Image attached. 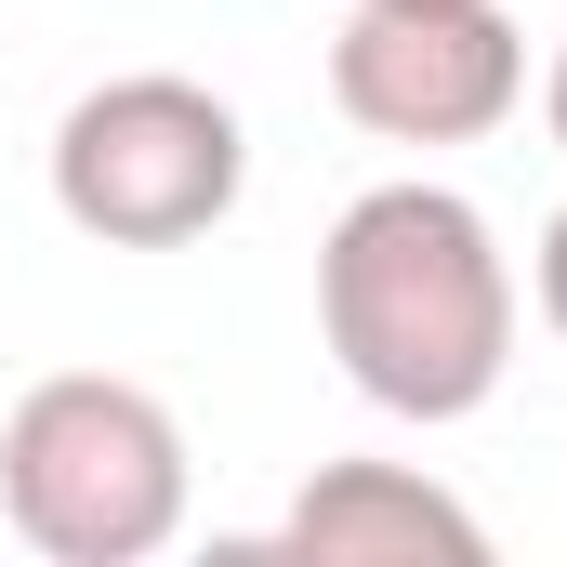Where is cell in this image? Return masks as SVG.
<instances>
[{
	"instance_id": "obj_2",
	"label": "cell",
	"mask_w": 567,
	"mask_h": 567,
	"mask_svg": "<svg viewBox=\"0 0 567 567\" xmlns=\"http://www.w3.org/2000/svg\"><path fill=\"white\" fill-rule=\"evenodd\" d=\"M185 423L120 370H53L0 423V515L53 567H145L185 542Z\"/></svg>"
},
{
	"instance_id": "obj_7",
	"label": "cell",
	"mask_w": 567,
	"mask_h": 567,
	"mask_svg": "<svg viewBox=\"0 0 567 567\" xmlns=\"http://www.w3.org/2000/svg\"><path fill=\"white\" fill-rule=\"evenodd\" d=\"M542 120H555V145H567V53H555V80H542Z\"/></svg>"
},
{
	"instance_id": "obj_6",
	"label": "cell",
	"mask_w": 567,
	"mask_h": 567,
	"mask_svg": "<svg viewBox=\"0 0 567 567\" xmlns=\"http://www.w3.org/2000/svg\"><path fill=\"white\" fill-rule=\"evenodd\" d=\"M528 290H542V317H555V343H567V212L542 225V265H528Z\"/></svg>"
},
{
	"instance_id": "obj_3",
	"label": "cell",
	"mask_w": 567,
	"mask_h": 567,
	"mask_svg": "<svg viewBox=\"0 0 567 567\" xmlns=\"http://www.w3.org/2000/svg\"><path fill=\"white\" fill-rule=\"evenodd\" d=\"M251 185V133L212 80H172V66H133V80H93L66 120H53V212L106 251H185L238 212Z\"/></svg>"
},
{
	"instance_id": "obj_4",
	"label": "cell",
	"mask_w": 567,
	"mask_h": 567,
	"mask_svg": "<svg viewBox=\"0 0 567 567\" xmlns=\"http://www.w3.org/2000/svg\"><path fill=\"white\" fill-rule=\"evenodd\" d=\"M330 106L383 145H475L528 106V40L502 0H357L330 40Z\"/></svg>"
},
{
	"instance_id": "obj_5",
	"label": "cell",
	"mask_w": 567,
	"mask_h": 567,
	"mask_svg": "<svg viewBox=\"0 0 567 567\" xmlns=\"http://www.w3.org/2000/svg\"><path fill=\"white\" fill-rule=\"evenodd\" d=\"M278 555H317V567H475L488 555V528L410 475V462H330V475H303V502L278 515Z\"/></svg>"
},
{
	"instance_id": "obj_1",
	"label": "cell",
	"mask_w": 567,
	"mask_h": 567,
	"mask_svg": "<svg viewBox=\"0 0 567 567\" xmlns=\"http://www.w3.org/2000/svg\"><path fill=\"white\" fill-rule=\"evenodd\" d=\"M317 330L396 423H475L515 370V265L462 185H370L317 238Z\"/></svg>"
}]
</instances>
